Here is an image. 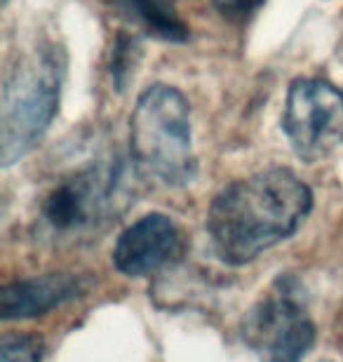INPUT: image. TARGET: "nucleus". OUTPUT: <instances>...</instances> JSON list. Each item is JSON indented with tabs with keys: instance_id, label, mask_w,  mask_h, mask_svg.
<instances>
[{
	"instance_id": "7ed1b4c3",
	"label": "nucleus",
	"mask_w": 343,
	"mask_h": 362,
	"mask_svg": "<svg viewBox=\"0 0 343 362\" xmlns=\"http://www.w3.org/2000/svg\"><path fill=\"white\" fill-rule=\"evenodd\" d=\"M129 156L144 179L186 186L195 179L191 104L184 92L156 83L139 94L129 118Z\"/></svg>"
},
{
	"instance_id": "1a4fd4ad",
	"label": "nucleus",
	"mask_w": 343,
	"mask_h": 362,
	"mask_svg": "<svg viewBox=\"0 0 343 362\" xmlns=\"http://www.w3.org/2000/svg\"><path fill=\"white\" fill-rule=\"evenodd\" d=\"M127 21L141 28L146 35L163 42H186L188 24L174 5V0H111Z\"/></svg>"
},
{
	"instance_id": "20e7f679",
	"label": "nucleus",
	"mask_w": 343,
	"mask_h": 362,
	"mask_svg": "<svg viewBox=\"0 0 343 362\" xmlns=\"http://www.w3.org/2000/svg\"><path fill=\"white\" fill-rule=\"evenodd\" d=\"M243 339L259 362H301L315 344V322L294 278H277L243 317Z\"/></svg>"
},
{
	"instance_id": "39448f33",
	"label": "nucleus",
	"mask_w": 343,
	"mask_h": 362,
	"mask_svg": "<svg viewBox=\"0 0 343 362\" xmlns=\"http://www.w3.org/2000/svg\"><path fill=\"white\" fill-rule=\"evenodd\" d=\"M127 179L122 165H92L62 179L42 200V219L52 233L73 235L118 214L125 205Z\"/></svg>"
},
{
	"instance_id": "423d86ee",
	"label": "nucleus",
	"mask_w": 343,
	"mask_h": 362,
	"mask_svg": "<svg viewBox=\"0 0 343 362\" xmlns=\"http://www.w3.org/2000/svg\"><path fill=\"white\" fill-rule=\"evenodd\" d=\"M282 132L306 163L343 146V92L325 78H296L282 111Z\"/></svg>"
},
{
	"instance_id": "0eeeda50",
	"label": "nucleus",
	"mask_w": 343,
	"mask_h": 362,
	"mask_svg": "<svg viewBox=\"0 0 343 362\" xmlns=\"http://www.w3.org/2000/svg\"><path fill=\"white\" fill-rule=\"evenodd\" d=\"M184 255V235L167 214L153 212L136 219L115 240L113 266L129 278L170 269Z\"/></svg>"
},
{
	"instance_id": "9b49d317",
	"label": "nucleus",
	"mask_w": 343,
	"mask_h": 362,
	"mask_svg": "<svg viewBox=\"0 0 343 362\" xmlns=\"http://www.w3.org/2000/svg\"><path fill=\"white\" fill-rule=\"evenodd\" d=\"M42 339L31 334H7L0 346V362H40Z\"/></svg>"
},
{
	"instance_id": "ddd939ff",
	"label": "nucleus",
	"mask_w": 343,
	"mask_h": 362,
	"mask_svg": "<svg viewBox=\"0 0 343 362\" xmlns=\"http://www.w3.org/2000/svg\"><path fill=\"white\" fill-rule=\"evenodd\" d=\"M320 362H332V360H320Z\"/></svg>"
},
{
	"instance_id": "9d476101",
	"label": "nucleus",
	"mask_w": 343,
	"mask_h": 362,
	"mask_svg": "<svg viewBox=\"0 0 343 362\" xmlns=\"http://www.w3.org/2000/svg\"><path fill=\"white\" fill-rule=\"evenodd\" d=\"M141 57V47L134 35H118L113 45V59H111V76L118 90H125L127 83L134 78V69Z\"/></svg>"
},
{
	"instance_id": "f03ea898",
	"label": "nucleus",
	"mask_w": 343,
	"mask_h": 362,
	"mask_svg": "<svg viewBox=\"0 0 343 362\" xmlns=\"http://www.w3.org/2000/svg\"><path fill=\"white\" fill-rule=\"evenodd\" d=\"M66 59L54 45H38L7 71L0 99V160L12 168L38 146L59 111Z\"/></svg>"
},
{
	"instance_id": "6e6552de",
	"label": "nucleus",
	"mask_w": 343,
	"mask_h": 362,
	"mask_svg": "<svg viewBox=\"0 0 343 362\" xmlns=\"http://www.w3.org/2000/svg\"><path fill=\"white\" fill-rule=\"evenodd\" d=\"M87 278L76 273H47L38 278L17 280L0 294L3 320H26L50 313L62 303L78 299L87 292Z\"/></svg>"
},
{
	"instance_id": "f257e3e1",
	"label": "nucleus",
	"mask_w": 343,
	"mask_h": 362,
	"mask_svg": "<svg viewBox=\"0 0 343 362\" xmlns=\"http://www.w3.org/2000/svg\"><path fill=\"white\" fill-rule=\"evenodd\" d=\"M313 209L308 184L287 168H268L221 188L209 205L207 233L216 257L245 266L287 240Z\"/></svg>"
},
{
	"instance_id": "f8f14e48",
	"label": "nucleus",
	"mask_w": 343,
	"mask_h": 362,
	"mask_svg": "<svg viewBox=\"0 0 343 362\" xmlns=\"http://www.w3.org/2000/svg\"><path fill=\"white\" fill-rule=\"evenodd\" d=\"M264 0H211V5L216 7V12L223 19L233 21V24H243L259 10Z\"/></svg>"
}]
</instances>
